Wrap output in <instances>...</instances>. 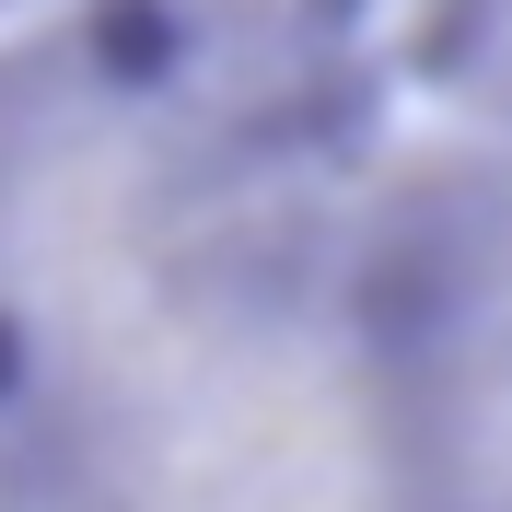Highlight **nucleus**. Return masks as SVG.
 Listing matches in <instances>:
<instances>
[{
    "mask_svg": "<svg viewBox=\"0 0 512 512\" xmlns=\"http://www.w3.org/2000/svg\"><path fill=\"white\" fill-rule=\"evenodd\" d=\"M361 187L198 70L175 0H70L12 35V512H408Z\"/></svg>",
    "mask_w": 512,
    "mask_h": 512,
    "instance_id": "1",
    "label": "nucleus"
},
{
    "mask_svg": "<svg viewBox=\"0 0 512 512\" xmlns=\"http://www.w3.org/2000/svg\"><path fill=\"white\" fill-rule=\"evenodd\" d=\"M361 222L408 512H512V70L443 82Z\"/></svg>",
    "mask_w": 512,
    "mask_h": 512,
    "instance_id": "2",
    "label": "nucleus"
},
{
    "mask_svg": "<svg viewBox=\"0 0 512 512\" xmlns=\"http://www.w3.org/2000/svg\"><path fill=\"white\" fill-rule=\"evenodd\" d=\"M478 70H512V0H466V59H454V82H478Z\"/></svg>",
    "mask_w": 512,
    "mask_h": 512,
    "instance_id": "3",
    "label": "nucleus"
},
{
    "mask_svg": "<svg viewBox=\"0 0 512 512\" xmlns=\"http://www.w3.org/2000/svg\"><path fill=\"white\" fill-rule=\"evenodd\" d=\"M0 512H12V478H0Z\"/></svg>",
    "mask_w": 512,
    "mask_h": 512,
    "instance_id": "4",
    "label": "nucleus"
},
{
    "mask_svg": "<svg viewBox=\"0 0 512 512\" xmlns=\"http://www.w3.org/2000/svg\"><path fill=\"white\" fill-rule=\"evenodd\" d=\"M0 12H24V0H0Z\"/></svg>",
    "mask_w": 512,
    "mask_h": 512,
    "instance_id": "5",
    "label": "nucleus"
}]
</instances>
